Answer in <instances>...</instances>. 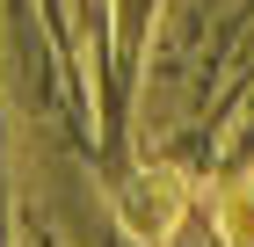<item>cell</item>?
<instances>
[{"label":"cell","instance_id":"6da1fadb","mask_svg":"<svg viewBox=\"0 0 254 247\" xmlns=\"http://www.w3.org/2000/svg\"><path fill=\"white\" fill-rule=\"evenodd\" d=\"M218 233L233 247H254V182H225L218 189Z\"/></svg>","mask_w":254,"mask_h":247}]
</instances>
